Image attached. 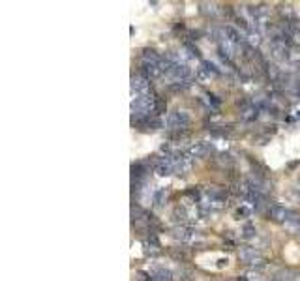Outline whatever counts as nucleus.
I'll return each instance as SVG.
<instances>
[{"label": "nucleus", "instance_id": "nucleus-16", "mask_svg": "<svg viewBox=\"0 0 300 281\" xmlns=\"http://www.w3.org/2000/svg\"><path fill=\"white\" fill-rule=\"evenodd\" d=\"M298 238H300V234H298Z\"/></svg>", "mask_w": 300, "mask_h": 281}, {"label": "nucleus", "instance_id": "nucleus-11", "mask_svg": "<svg viewBox=\"0 0 300 281\" xmlns=\"http://www.w3.org/2000/svg\"><path fill=\"white\" fill-rule=\"evenodd\" d=\"M242 236H244V238L255 236V227H253V225H246V227L242 229Z\"/></svg>", "mask_w": 300, "mask_h": 281}, {"label": "nucleus", "instance_id": "nucleus-6", "mask_svg": "<svg viewBox=\"0 0 300 281\" xmlns=\"http://www.w3.org/2000/svg\"><path fill=\"white\" fill-rule=\"evenodd\" d=\"M148 276H150V279L152 281H173V274H171V270H165V268H162V266H154V268H150V270H148Z\"/></svg>", "mask_w": 300, "mask_h": 281}, {"label": "nucleus", "instance_id": "nucleus-2", "mask_svg": "<svg viewBox=\"0 0 300 281\" xmlns=\"http://www.w3.org/2000/svg\"><path fill=\"white\" fill-rule=\"evenodd\" d=\"M165 126L169 130H186L190 126V116L186 111H175V113H169V116L165 118Z\"/></svg>", "mask_w": 300, "mask_h": 281}, {"label": "nucleus", "instance_id": "nucleus-15", "mask_svg": "<svg viewBox=\"0 0 300 281\" xmlns=\"http://www.w3.org/2000/svg\"><path fill=\"white\" fill-rule=\"evenodd\" d=\"M296 195H298V199H300V184H298V188H296Z\"/></svg>", "mask_w": 300, "mask_h": 281}, {"label": "nucleus", "instance_id": "nucleus-3", "mask_svg": "<svg viewBox=\"0 0 300 281\" xmlns=\"http://www.w3.org/2000/svg\"><path fill=\"white\" fill-rule=\"evenodd\" d=\"M150 94V81L145 79L141 73L131 77V99H137V97H143Z\"/></svg>", "mask_w": 300, "mask_h": 281}, {"label": "nucleus", "instance_id": "nucleus-5", "mask_svg": "<svg viewBox=\"0 0 300 281\" xmlns=\"http://www.w3.org/2000/svg\"><path fill=\"white\" fill-rule=\"evenodd\" d=\"M212 150H214V146L208 145V143H195V145H193L190 150H188V156L193 157V159H201V157H205L207 154H210Z\"/></svg>", "mask_w": 300, "mask_h": 281}, {"label": "nucleus", "instance_id": "nucleus-8", "mask_svg": "<svg viewBox=\"0 0 300 281\" xmlns=\"http://www.w3.org/2000/svg\"><path fill=\"white\" fill-rule=\"evenodd\" d=\"M257 116H259V109H257L253 103H250V105H246V107L242 109V118L244 120H255Z\"/></svg>", "mask_w": 300, "mask_h": 281}, {"label": "nucleus", "instance_id": "nucleus-10", "mask_svg": "<svg viewBox=\"0 0 300 281\" xmlns=\"http://www.w3.org/2000/svg\"><path fill=\"white\" fill-rule=\"evenodd\" d=\"M289 62H300V49H296V47H291V51H289Z\"/></svg>", "mask_w": 300, "mask_h": 281}, {"label": "nucleus", "instance_id": "nucleus-9", "mask_svg": "<svg viewBox=\"0 0 300 281\" xmlns=\"http://www.w3.org/2000/svg\"><path fill=\"white\" fill-rule=\"evenodd\" d=\"M197 79H199L201 83H208L210 79H212V75H210L205 68H199V70H197Z\"/></svg>", "mask_w": 300, "mask_h": 281}, {"label": "nucleus", "instance_id": "nucleus-13", "mask_svg": "<svg viewBox=\"0 0 300 281\" xmlns=\"http://www.w3.org/2000/svg\"><path fill=\"white\" fill-rule=\"evenodd\" d=\"M291 116H293L295 120H298V118H300V105H296V107L291 109Z\"/></svg>", "mask_w": 300, "mask_h": 281}, {"label": "nucleus", "instance_id": "nucleus-12", "mask_svg": "<svg viewBox=\"0 0 300 281\" xmlns=\"http://www.w3.org/2000/svg\"><path fill=\"white\" fill-rule=\"evenodd\" d=\"M250 208H248V206H240V208H236V216H248V214H250Z\"/></svg>", "mask_w": 300, "mask_h": 281}, {"label": "nucleus", "instance_id": "nucleus-14", "mask_svg": "<svg viewBox=\"0 0 300 281\" xmlns=\"http://www.w3.org/2000/svg\"><path fill=\"white\" fill-rule=\"evenodd\" d=\"M219 162L222 163H233V157H231L229 154H222V156H219Z\"/></svg>", "mask_w": 300, "mask_h": 281}, {"label": "nucleus", "instance_id": "nucleus-4", "mask_svg": "<svg viewBox=\"0 0 300 281\" xmlns=\"http://www.w3.org/2000/svg\"><path fill=\"white\" fill-rule=\"evenodd\" d=\"M238 257L244 260L246 265H251V266H261L263 263H265L263 255L259 253L255 248H240L238 249Z\"/></svg>", "mask_w": 300, "mask_h": 281}, {"label": "nucleus", "instance_id": "nucleus-7", "mask_svg": "<svg viewBox=\"0 0 300 281\" xmlns=\"http://www.w3.org/2000/svg\"><path fill=\"white\" fill-rule=\"evenodd\" d=\"M173 236L178 238L180 242H193V238H197L195 231L190 227H176L173 231Z\"/></svg>", "mask_w": 300, "mask_h": 281}, {"label": "nucleus", "instance_id": "nucleus-1", "mask_svg": "<svg viewBox=\"0 0 300 281\" xmlns=\"http://www.w3.org/2000/svg\"><path fill=\"white\" fill-rule=\"evenodd\" d=\"M268 216H270V219H274V222L278 223H287V222H293V219H298L300 217V212L296 210H291V208H285V206H272L270 208V212H268Z\"/></svg>", "mask_w": 300, "mask_h": 281}]
</instances>
